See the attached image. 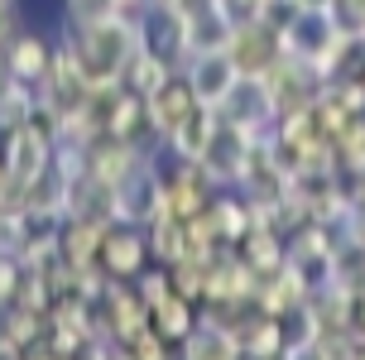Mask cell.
Masks as SVG:
<instances>
[{
    "mask_svg": "<svg viewBox=\"0 0 365 360\" xmlns=\"http://www.w3.org/2000/svg\"><path fill=\"white\" fill-rule=\"evenodd\" d=\"M10 293H15V264H10V259H0V303H5Z\"/></svg>",
    "mask_w": 365,
    "mask_h": 360,
    "instance_id": "cell-1",
    "label": "cell"
}]
</instances>
